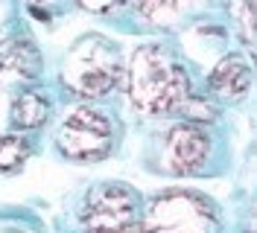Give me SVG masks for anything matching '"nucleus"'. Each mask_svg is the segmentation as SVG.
I'll list each match as a JSON object with an SVG mask.
<instances>
[{"label":"nucleus","instance_id":"1","mask_svg":"<svg viewBox=\"0 0 257 233\" xmlns=\"http://www.w3.org/2000/svg\"><path fill=\"white\" fill-rule=\"evenodd\" d=\"M128 93L138 111L161 114L178 108L190 96V79L167 50H161L158 44H146L132 56Z\"/></svg>","mask_w":257,"mask_h":233},{"label":"nucleus","instance_id":"2","mask_svg":"<svg viewBox=\"0 0 257 233\" xmlns=\"http://www.w3.org/2000/svg\"><path fill=\"white\" fill-rule=\"evenodd\" d=\"M216 210L196 192H167L152 201L144 233H216Z\"/></svg>","mask_w":257,"mask_h":233},{"label":"nucleus","instance_id":"3","mask_svg":"<svg viewBox=\"0 0 257 233\" xmlns=\"http://www.w3.org/2000/svg\"><path fill=\"white\" fill-rule=\"evenodd\" d=\"M70 73L64 82H70V88L82 96H105L117 85V56H114L105 41H85L70 59Z\"/></svg>","mask_w":257,"mask_h":233},{"label":"nucleus","instance_id":"4","mask_svg":"<svg viewBox=\"0 0 257 233\" xmlns=\"http://www.w3.org/2000/svg\"><path fill=\"white\" fill-rule=\"evenodd\" d=\"M59 149L73 160H94L111 149V123L91 108H79L59 128Z\"/></svg>","mask_w":257,"mask_h":233},{"label":"nucleus","instance_id":"5","mask_svg":"<svg viewBox=\"0 0 257 233\" xmlns=\"http://www.w3.org/2000/svg\"><path fill=\"white\" fill-rule=\"evenodd\" d=\"M135 195L126 186L108 184L91 195V204L85 210V227L88 233H120L135 221Z\"/></svg>","mask_w":257,"mask_h":233},{"label":"nucleus","instance_id":"6","mask_svg":"<svg viewBox=\"0 0 257 233\" xmlns=\"http://www.w3.org/2000/svg\"><path fill=\"white\" fill-rule=\"evenodd\" d=\"M210 152V140L202 128L196 125H176L167 137V160H170V172L184 175V172H196Z\"/></svg>","mask_w":257,"mask_h":233},{"label":"nucleus","instance_id":"7","mask_svg":"<svg viewBox=\"0 0 257 233\" xmlns=\"http://www.w3.org/2000/svg\"><path fill=\"white\" fill-rule=\"evenodd\" d=\"M248 82H251V73H248L245 62L237 59V56H231V59L219 62L216 64V70L210 73V85H213V91L225 93V96H242V93L248 91Z\"/></svg>","mask_w":257,"mask_h":233},{"label":"nucleus","instance_id":"8","mask_svg":"<svg viewBox=\"0 0 257 233\" xmlns=\"http://www.w3.org/2000/svg\"><path fill=\"white\" fill-rule=\"evenodd\" d=\"M47 114H50V102L38 91L21 93L12 102V123L18 128H35V125H41L47 120Z\"/></svg>","mask_w":257,"mask_h":233},{"label":"nucleus","instance_id":"9","mask_svg":"<svg viewBox=\"0 0 257 233\" xmlns=\"http://www.w3.org/2000/svg\"><path fill=\"white\" fill-rule=\"evenodd\" d=\"M27 157H30V143L21 137V134H6V137H0V172L18 169Z\"/></svg>","mask_w":257,"mask_h":233},{"label":"nucleus","instance_id":"10","mask_svg":"<svg viewBox=\"0 0 257 233\" xmlns=\"http://www.w3.org/2000/svg\"><path fill=\"white\" fill-rule=\"evenodd\" d=\"M15 67H18V73H24V76H35L38 73V53H35V47L27 44V41L15 47Z\"/></svg>","mask_w":257,"mask_h":233},{"label":"nucleus","instance_id":"11","mask_svg":"<svg viewBox=\"0 0 257 233\" xmlns=\"http://www.w3.org/2000/svg\"><path fill=\"white\" fill-rule=\"evenodd\" d=\"M181 111L190 117V120H216V108L208 105V99H199V96H187L184 102H181Z\"/></svg>","mask_w":257,"mask_h":233},{"label":"nucleus","instance_id":"12","mask_svg":"<svg viewBox=\"0 0 257 233\" xmlns=\"http://www.w3.org/2000/svg\"><path fill=\"white\" fill-rule=\"evenodd\" d=\"M135 3L149 18H161V15H167V12H173V9H178V0H135Z\"/></svg>","mask_w":257,"mask_h":233},{"label":"nucleus","instance_id":"13","mask_svg":"<svg viewBox=\"0 0 257 233\" xmlns=\"http://www.w3.org/2000/svg\"><path fill=\"white\" fill-rule=\"evenodd\" d=\"M123 0H82V6H88V9H94V12H108L114 6H120Z\"/></svg>","mask_w":257,"mask_h":233},{"label":"nucleus","instance_id":"14","mask_svg":"<svg viewBox=\"0 0 257 233\" xmlns=\"http://www.w3.org/2000/svg\"><path fill=\"white\" fill-rule=\"evenodd\" d=\"M120 233H144V221H138V218H135L126 230H120Z\"/></svg>","mask_w":257,"mask_h":233}]
</instances>
